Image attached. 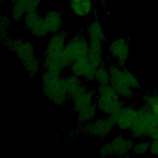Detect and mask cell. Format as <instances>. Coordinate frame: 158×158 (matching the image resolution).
Returning a JSON list of instances; mask_svg holds the SVG:
<instances>
[{"instance_id": "cell-1", "label": "cell", "mask_w": 158, "mask_h": 158, "mask_svg": "<svg viewBox=\"0 0 158 158\" xmlns=\"http://www.w3.org/2000/svg\"><path fill=\"white\" fill-rule=\"evenodd\" d=\"M2 46L15 55L29 78L39 74L42 63L36 57L35 47L31 41L23 38H10Z\"/></svg>"}, {"instance_id": "cell-2", "label": "cell", "mask_w": 158, "mask_h": 158, "mask_svg": "<svg viewBox=\"0 0 158 158\" xmlns=\"http://www.w3.org/2000/svg\"><path fill=\"white\" fill-rule=\"evenodd\" d=\"M64 75L43 70L41 88L46 99L55 106H63L70 101L65 86Z\"/></svg>"}, {"instance_id": "cell-3", "label": "cell", "mask_w": 158, "mask_h": 158, "mask_svg": "<svg viewBox=\"0 0 158 158\" xmlns=\"http://www.w3.org/2000/svg\"><path fill=\"white\" fill-rule=\"evenodd\" d=\"M96 103L99 111L107 116L115 113L125 105L123 99L110 84L98 86Z\"/></svg>"}, {"instance_id": "cell-4", "label": "cell", "mask_w": 158, "mask_h": 158, "mask_svg": "<svg viewBox=\"0 0 158 158\" xmlns=\"http://www.w3.org/2000/svg\"><path fill=\"white\" fill-rule=\"evenodd\" d=\"M89 43L86 33L78 30L69 38L62 53V59L67 69L77 59L86 56L88 52Z\"/></svg>"}, {"instance_id": "cell-5", "label": "cell", "mask_w": 158, "mask_h": 158, "mask_svg": "<svg viewBox=\"0 0 158 158\" xmlns=\"http://www.w3.org/2000/svg\"><path fill=\"white\" fill-rule=\"evenodd\" d=\"M115 125L107 117L95 118L76 128V131L95 138L102 139L107 138L114 130Z\"/></svg>"}, {"instance_id": "cell-6", "label": "cell", "mask_w": 158, "mask_h": 158, "mask_svg": "<svg viewBox=\"0 0 158 158\" xmlns=\"http://www.w3.org/2000/svg\"><path fill=\"white\" fill-rule=\"evenodd\" d=\"M70 36V33L64 30L52 34L49 37L43 52V59L60 60L64 64L62 56Z\"/></svg>"}, {"instance_id": "cell-7", "label": "cell", "mask_w": 158, "mask_h": 158, "mask_svg": "<svg viewBox=\"0 0 158 158\" xmlns=\"http://www.w3.org/2000/svg\"><path fill=\"white\" fill-rule=\"evenodd\" d=\"M107 65L110 74L109 84L123 99L131 98L134 94V89L130 88L125 81L123 67L112 61L108 62Z\"/></svg>"}, {"instance_id": "cell-8", "label": "cell", "mask_w": 158, "mask_h": 158, "mask_svg": "<svg viewBox=\"0 0 158 158\" xmlns=\"http://www.w3.org/2000/svg\"><path fill=\"white\" fill-rule=\"evenodd\" d=\"M109 57L112 62L121 67H125L130 56V44L128 39L124 37L113 40L107 43Z\"/></svg>"}, {"instance_id": "cell-9", "label": "cell", "mask_w": 158, "mask_h": 158, "mask_svg": "<svg viewBox=\"0 0 158 158\" xmlns=\"http://www.w3.org/2000/svg\"><path fill=\"white\" fill-rule=\"evenodd\" d=\"M22 21L23 27L36 38H43L49 34L45 25L44 15L39 10L26 13Z\"/></svg>"}, {"instance_id": "cell-10", "label": "cell", "mask_w": 158, "mask_h": 158, "mask_svg": "<svg viewBox=\"0 0 158 158\" xmlns=\"http://www.w3.org/2000/svg\"><path fill=\"white\" fill-rule=\"evenodd\" d=\"M96 89L88 88L83 83L71 99L72 109L75 114L91 107L96 102Z\"/></svg>"}, {"instance_id": "cell-11", "label": "cell", "mask_w": 158, "mask_h": 158, "mask_svg": "<svg viewBox=\"0 0 158 158\" xmlns=\"http://www.w3.org/2000/svg\"><path fill=\"white\" fill-rule=\"evenodd\" d=\"M138 114V110L131 106L124 105L115 113L107 116L115 127L122 131L130 130Z\"/></svg>"}, {"instance_id": "cell-12", "label": "cell", "mask_w": 158, "mask_h": 158, "mask_svg": "<svg viewBox=\"0 0 158 158\" xmlns=\"http://www.w3.org/2000/svg\"><path fill=\"white\" fill-rule=\"evenodd\" d=\"M97 69L91 62L86 54L75 60L68 70L69 73L82 78L85 81L92 82Z\"/></svg>"}, {"instance_id": "cell-13", "label": "cell", "mask_w": 158, "mask_h": 158, "mask_svg": "<svg viewBox=\"0 0 158 158\" xmlns=\"http://www.w3.org/2000/svg\"><path fill=\"white\" fill-rule=\"evenodd\" d=\"M108 143L112 156L120 157H128L135 144L131 138H127L122 133L115 135Z\"/></svg>"}, {"instance_id": "cell-14", "label": "cell", "mask_w": 158, "mask_h": 158, "mask_svg": "<svg viewBox=\"0 0 158 158\" xmlns=\"http://www.w3.org/2000/svg\"><path fill=\"white\" fill-rule=\"evenodd\" d=\"M44 15L46 27L49 34H54L63 30L64 18L62 12L57 9L49 10Z\"/></svg>"}, {"instance_id": "cell-15", "label": "cell", "mask_w": 158, "mask_h": 158, "mask_svg": "<svg viewBox=\"0 0 158 158\" xmlns=\"http://www.w3.org/2000/svg\"><path fill=\"white\" fill-rule=\"evenodd\" d=\"M86 33L89 43H102L104 44L107 41L103 27L98 17H96L88 25Z\"/></svg>"}, {"instance_id": "cell-16", "label": "cell", "mask_w": 158, "mask_h": 158, "mask_svg": "<svg viewBox=\"0 0 158 158\" xmlns=\"http://www.w3.org/2000/svg\"><path fill=\"white\" fill-rule=\"evenodd\" d=\"M69 6L72 12L79 17L88 16L94 11L93 0H69Z\"/></svg>"}, {"instance_id": "cell-17", "label": "cell", "mask_w": 158, "mask_h": 158, "mask_svg": "<svg viewBox=\"0 0 158 158\" xmlns=\"http://www.w3.org/2000/svg\"><path fill=\"white\" fill-rule=\"evenodd\" d=\"M64 78L67 94L70 101L80 86L85 83V81L82 78L70 73L64 76Z\"/></svg>"}, {"instance_id": "cell-18", "label": "cell", "mask_w": 158, "mask_h": 158, "mask_svg": "<svg viewBox=\"0 0 158 158\" xmlns=\"http://www.w3.org/2000/svg\"><path fill=\"white\" fill-rule=\"evenodd\" d=\"M98 111L99 110L95 102L89 108L76 114L77 127H79L87 122L94 120Z\"/></svg>"}, {"instance_id": "cell-19", "label": "cell", "mask_w": 158, "mask_h": 158, "mask_svg": "<svg viewBox=\"0 0 158 158\" xmlns=\"http://www.w3.org/2000/svg\"><path fill=\"white\" fill-rule=\"evenodd\" d=\"M93 82L99 85L109 84L110 74L107 63L104 62L96 70L93 78Z\"/></svg>"}, {"instance_id": "cell-20", "label": "cell", "mask_w": 158, "mask_h": 158, "mask_svg": "<svg viewBox=\"0 0 158 158\" xmlns=\"http://www.w3.org/2000/svg\"><path fill=\"white\" fill-rule=\"evenodd\" d=\"M26 13L27 12L22 2L13 3L11 12V19L13 22L19 23L23 20Z\"/></svg>"}, {"instance_id": "cell-21", "label": "cell", "mask_w": 158, "mask_h": 158, "mask_svg": "<svg viewBox=\"0 0 158 158\" xmlns=\"http://www.w3.org/2000/svg\"><path fill=\"white\" fill-rule=\"evenodd\" d=\"M43 0H27L22 2L27 13L39 10L40 6Z\"/></svg>"}, {"instance_id": "cell-22", "label": "cell", "mask_w": 158, "mask_h": 158, "mask_svg": "<svg viewBox=\"0 0 158 158\" xmlns=\"http://www.w3.org/2000/svg\"><path fill=\"white\" fill-rule=\"evenodd\" d=\"M148 148V145L145 142H140L136 144H134L132 151L137 154H144Z\"/></svg>"}, {"instance_id": "cell-23", "label": "cell", "mask_w": 158, "mask_h": 158, "mask_svg": "<svg viewBox=\"0 0 158 158\" xmlns=\"http://www.w3.org/2000/svg\"><path fill=\"white\" fill-rule=\"evenodd\" d=\"M99 2L104 7H106L108 6V3H107V0H98Z\"/></svg>"}, {"instance_id": "cell-24", "label": "cell", "mask_w": 158, "mask_h": 158, "mask_svg": "<svg viewBox=\"0 0 158 158\" xmlns=\"http://www.w3.org/2000/svg\"><path fill=\"white\" fill-rule=\"evenodd\" d=\"M12 3H14V2H24L27 0H10Z\"/></svg>"}, {"instance_id": "cell-25", "label": "cell", "mask_w": 158, "mask_h": 158, "mask_svg": "<svg viewBox=\"0 0 158 158\" xmlns=\"http://www.w3.org/2000/svg\"><path fill=\"white\" fill-rule=\"evenodd\" d=\"M4 0H0V3L2 4L4 2Z\"/></svg>"}]
</instances>
